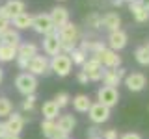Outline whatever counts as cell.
<instances>
[{
    "mask_svg": "<svg viewBox=\"0 0 149 139\" xmlns=\"http://www.w3.org/2000/svg\"><path fill=\"white\" fill-rule=\"evenodd\" d=\"M78 26L73 24L71 21L67 24H63L62 28H58V37H60V45H62V52L63 54H69L71 50L77 48V43H78Z\"/></svg>",
    "mask_w": 149,
    "mask_h": 139,
    "instance_id": "obj_1",
    "label": "cell"
},
{
    "mask_svg": "<svg viewBox=\"0 0 149 139\" xmlns=\"http://www.w3.org/2000/svg\"><path fill=\"white\" fill-rule=\"evenodd\" d=\"M15 87L21 95H36V89H37V78L30 72H21L19 76L15 78Z\"/></svg>",
    "mask_w": 149,
    "mask_h": 139,
    "instance_id": "obj_2",
    "label": "cell"
},
{
    "mask_svg": "<svg viewBox=\"0 0 149 139\" xmlns=\"http://www.w3.org/2000/svg\"><path fill=\"white\" fill-rule=\"evenodd\" d=\"M71 69H73V63L67 54L60 52L58 56H52V59H50V71L52 72H56L58 76H67L71 72Z\"/></svg>",
    "mask_w": 149,
    "mask_h": 139,
    "instance_id": "obj_3",
    "label": "cell"
},
{
    "mask_svg": "<svg viewBox=\"0 0 149 139\" xmlns=\"http://www.w3.org/2000/svg\"><path fill=\"white\" fill-rule=\"evenodd\" d=\"M93 59H97L104 69H119L121 67V56L110 48H104L101 54H93Z\"/></svg>",
    "mask_w": 149,
    "mask_h": 139,
    "instance_id": "obj_4",
    "label": "cell"
},
{
    "mask_svg": "<svg viewBox=\"0 0 149 139\" xmlns=\"http://www.w3.org/2000/svg\"><path fill=\"white\" fill-rule=\"evenodd\" d=\"M97 100H99V104L112 109L114 106H118V102H119V91L116 89V87L102 85L101 89L97 91Z\"/></svg>",
    "mask_w": 149,
    "mask_h": 139,
    "instance_id": "obj_5",
    "label": "cell"
},
{
    "mask_svg": "<svg viewBox=\"0 0 149 139\" xmlns=\"http://www.w3.org/2000/svg\"><path fill=\"white\" fill-rule=\"evenodd\" d=\"M32 28H34V32H37V34H41V35H49V34H52V32H56L49 13L34 15V19H32Z\"/></svg>",
    "mask_w": 149,
    "mask_h": 139,
    "instance_id": "obj_6",
    "label": "cell"
},
{
    "mask_svg": "<svg viewBox=\"0 0 149 139\" xmlns=\"http://www.w3.org/2000/svg\"><path fill=\"white\" fill-rule=\"evenodd\" d=\"M82 72L88 76V80H90V82H99V80H102L104 67H102L97 59L88 58L86 61H84V65H82Z\"/></svg>",
    "mask_w": 149,
    "mask_h": 139,
    "instance_id": "obj_7",
    "label": "cell"
},
{
    "mask_svg": "<svg viewBox=\"0 0 149 139\" xmlns=\"http://www.w3.org/2000/svg\"><path fill=\"white\" fill-rule=\"evenodd\" d=\"M50 71V61L47 56H34V58L28 61V72L34 74V76H41V74H47Z\"/></svg>",
    "mask_w": 149,
    "mask_h": 139,
    "instance_id": "obj_8",
    "label": "cell"
},
{
    "mask_svg": "<svg viewBox=\"0 0 149 139\" xmlns=\"http://www.w3.org/2000/svg\"><path fill=\"white\" fill-rule=\"evenodd\" d=\"M88 117H90V120L93 124H102V122H106V120L110 119V108L95 102V104H91L90 111H88Z\"/></svg>",
    "mask_w": 149,
    "mask_h": 139,
    "instance_id": "obj_9",
    "label": "cell"
},
{
    "mask_svg": "<svg viewBox=\"0 0 149 139\" xmlns=\"http://www.w3.org/2000/svg\"><path fill=\"white\" fill-rule=\"evenodd\" d=\"M123 80H125L127 89L132 91V93H140L147 85V78H146V74H142V72H130V74H127V76L123 78Z\"/></svg>",
    "mask_w": 149,
    "mask_h": 139,
    "instance_id": "obj_10",
    "label": "cell"
},
{
    "mask_svg": "<svg viewBox=\"0 0 149 139\" xmlns=\"http://www.w3.org/2000/svg\"><path fill=\"white\" fill-rule=\"evenodd\" d=\"M127 76V72H125V69H106L104 74H102V83L108 87H116L118 89V85L121 83V80Z\"/></svg>",
    "mask_w": 149,
    "mask_h": 139,
    "instance_id": "obj_11",
    "label": "cell"
},
{
    "mask_svg": "<svg viewBox=\"0 0 149 139\" xmlns=\"http://www.w3.org/2000/svg\"><path fill=\"white\" fill-rule=\"evenodd\" d=\"M127 41H129L127 34L119 28V30L108 34V48L114 50V52H119V50H123L125 46H127Z\"/></svg>",
    "mask_w": 149,
    "mask_h": 139,
    "instance_id": "obj_12",
    "label": "cell"
},
{
    "mask_svg": "<svg viewBox=\"0 0 149 139\" xmlns=\"http://www.w3.org/2000/svg\"><path fill=\"white\" fill-rule=\"evenodd\" d=\"M43 50H45V54H49V56H58L60 52H62L58 30L52 32V34H49V35H45V39H43Z\"/></svg>",
    "mask_w": 149,
    "mask_h": 139,
    "instance_id": "obj_13",
    "label": "cell"
},
{
    "mask_svg": "<svg viewBox=\"0 0 149 139\" xmlns=\"http://www.w3.org/2000/svg\"><path fill=\"white\" fill-rule=\"evenodd\" d=\"M6 128H8V133H15V136H21L22 128H24V117H22L21 113H11V115H8Z\"/></svg>",
    "mask_w": 149,
    "mask_h": 139,
    "instance_id": "obj_14",
    "label": "cell"
},
{
    "mask_svg": "<svg viewBox=\"0 0 149 139\" xmlns=\"http://www.w3.org/2000/svg\"><path fill=\"white\" fill-rule=\"evenodd\" d=\"M49 15H50V21H52V24H54L56 30L69 22V11H67L63 6H56V8H52V11H50Z\"/></svg>",
    "mask_w": 149,
    "mask_h": 139,
    "instance_id": "obj_15",
    "label": "cell"
},
{
    "mask_svg": "<svg viewBox=\"0 0 149 139\" xmlns=\"http://www.w3.org/2000/svg\"><path fill=\"white\" fill-rule=\"evenodd\" d=\"M56 126H58V130H62L63 133H71L74 126H77V119H74L73 113H65V115H60L58 120H56Z\"/></svg>",
    "mask_w": 149,
    "mask_h": 139,
    "instance_id": "obj_16",
    "label": "cell"
},
{
    "mask_svg": "<svg viewBox=\"0 0 149 139\" xmlns=\"http://www.w3.org/2000/svg\"><path fill=\"white\" fill-rule=\"evenodd\" d=\"M119 26H121V17L118 13H106V15L101 17V28H104V30L116 32L119 30Z\"/></svg>",
    "mask_w": 149,
    "mask_h": 139,
    "instance_id": "obj_17",
    "label": "cell"
},
{
    "mask_svg": "<svg viewBox=\"0 0 149 139\" xmlns=\"http://www.w3.org/2000/svg\"><path fill=\"white\" fill-rule=\"evenodd\" d=\"M129 9H130V13H132V17H134V21H136V22H146V21H149V11L138 2V0L130 2L129 4Z\"/></svg>",
    "mask_w": 149,
    "mask_h": 139,
    "instance_id": "obj_18",
    "label": "cell"
},
{
    "mask_svg": "<svg viewBox=\"0 0 149 139\" xmlns=\"http://www.w3.org/2000/svg\"><path fill=\"white\" fill-rule=\"evenodd\" d=\"M91 98L88 95H77L73 98V108H74V111H78V113H88L90 111V108H91Z\"/></svg>",
    "mask_w": 149,
    "mask_h": 139,
    "instance_id": "obj_19",
    "label": "cell"
},
{
    "mask_svg": "<svg viewBox=\"0 0 149 139\" xmlns=\"http://www.w3.org/2000/svg\"><path fill=\"white\" fill-rule=\"evenodd\" d=\"M41 113H43L45 119L56 120V119H58V115H60V106L56 104L54 100H47L45 104H43V108H41Z\"/></svg>",
    "mask_w": 149,
    "mask_h": 139,
    "instance_id": "obj_20",
    "label": "cell"
},
{
    "mask_svg": "<svg viewBox=\"0 0 149 139\" xmlns=\"http://www.w3.org/2000/svg\"><path fill=\"white\" fill-rule=\"evenodd\" d=\"M34 56H37V45H34V43H21L17 46V58L32 59Z\"/></svg>",
    "mask_w": 149,
    "mask_h": 139,
    "instance_id": "obj_21",
    "label": "cell"
},
{
    "mask_svg": "<svg viewBox=\"0 0 149 139\" xmlns=\"http://www.w3.org/2000/svg\"><path fill=\"white\" fill-rule=\"evenodd\" d=\"M32 17L30 13H26V11H22V13H19V15H15L11 19V22H13V26L17 28V30H26V28H32Z\"/></svg>",
    "mask_w": 149,
    "mask_h": 139,
    "instance_id": "obj_22",
    "label": "cell"
},
{
    "mask_svg": "<svg viewBox=\"0 0 149 139\" xmlns=\"http://www.w3.org/2000/svg\"><path fill=\"white\" fill-rule=\"evenodd\" d=\"M0 43H4V45H13V46H19V45H21V35H19V30H13V28H9V30H6L2 35H0Z\"/></svg>",
    "mask_w": 149,
    "mask_h": 139,
    "instance_id": "obj_23",
    "label": "cell"
},
{
    "mask_svg": "<svg viewBox=\"0 0 149 139\" xmlns=\"http://www.w3.org/2000/svg\"><path fill=\"white\" fill-rule=\"evenodd\" d=\"M17 58V46L0 43V61H11Z\"/></svg>",
    "mask_w": 149,
    "mask_h": 139,
    "instance_id": "obj_24",
    "label": "cell"
},
{
    "mask_svg": "<svg viewBox=\"0 0 149 139\" xmlns=\"http://www.w3.org/2000/svg\"><path fill=\"white\" fill-rule=\"evenodd\" d=\"M56 130H58V126H56V120L45 119L43 122H41V133H43L47 139H52L54 133H56Z\"/></svg>",
    "mask_w": 149,
    "mask_h": 139,
    "instance_id": "obj_25",
    "label": "cell"
},
{
    "mask_svg": "<svg viewBox=\"0 0 149 139\" xmlns=\"http://www.w3.org/2000/svg\"><path fill=\"white\" fill-rule=\"evenodd\" d=\"M6 9L9 11V15H11V19H13L15 15L24 11V2H22V0H9V2L6 4Z\"/></svg>",
    "mask_w": 149,
    "mask_h": 139,
    "instance_id": "obj_26",
    "label": "cell"
},
{
    "mask_svg": "<svg viewBox=\"0 0 149 139\" xmlns=\"http://www.w3.org/2000/svg\"><path fill=\"white\" fill-rule=\"evenodd\" d=\"M67 56L71 58V63H73V65H80V67L84 65V61L88 59V54H84L82 50L78 48V46H77L74 50H71V52H69Z\"/></svg>",
    "mask_w": 149,
    "mask_h": 139,
    "instance_id": "obj_27",
    "label": "cell"
},
{
    "mask_svg": "<svg viewBox=\"0 0 149 139\" xmlns=\"http://www.w3.org/2000/svg\"><path fill=\"white\" fill-rule=\"evenodd\" d=\"M134 58H136V61L140 63V65H149V50L146 48V46H138L136 50H134Z\"/></svg>",
    "mask_w": 149,
    "mask_h": 139,
    "instance_id": "obj_28",
    "label": "cell"
},
{
    "mask_svg": "<svg viewBox=\"0 0 149 139\" xmlns=\"http://www.w3.org/2000/svg\"><path fill=\"white\" fill-rule=\"evenodd\" d=\"M13 113V104L11 100L6 98V96H2L0 98V117H8V115Z\"/></svg>",
    "mask_w": 149,
    "mask_h": 139,
    "instance_id": "obj_29",
    "label": "cell"
},
{
    "mask_svg": "<svg viewBox=\"0 0 149 139\" xmlns=\"http://www.w3.org/2000/svg\"><path fill=\"white\" fill-rule=\"evenodd\" d=\"M22 111L24 113H30V111H34L36 109V95H28L24 96V100H22Z\"/></svg>",
    "mask_w": 149,
    "mask_h": 139,
    "instance_id": "obj_30",
    "label": "cell"
},
{
    "mask_svg": "<svg viewBox=\"0 0 149 139\" xmlns=\"http://www.w3.org/2000/svg\"><path fill=\"white\" fill-rule=\"evenodd\" d=\"M86 24L90 28H93V30H99L101 28V15L99 13H90L86 17Z\"/></svg>",
    "mask_w": 149,
    "mask_h": 139,
    "instance_id": "obj_31",
    "label": "cell"
},
{
    "mask_svg": "<svg viewBox=\"0 0 149 139\" xmlns=\"http://www.w3.org/2000/svg\"><path fill=\"white\" fill-rule=\"evenodd\" d=\"M54 102L60 106V109L62 108H65V106L71 102V96H69V93H65V91H62V93H58V95L54 96Z\"/></svg>",
    "mask_w": 149,
    "mask_h": 139,
    "instance_id": "obj_32",
    "label": "cell"
},
{
    "mask_svg": "<svg viewBox=\"0 0 149 139\" xmlns=\"http://www.w3.org/2000/svg\"><path fill=\"white\" fill-rule=\"evenodd\" d=\"M104 48H106V45L102 43V41H91V52H90V54H91V56H93V54H101Z\"/></svg>",
    "mask_w": 149,
    "mask_h": 139,
    "instance_id": "obj_33",
    "label": "cell"
},
{
    "mask_svg": "<svg viewBox=\"0 0 149 139\" xmlns=\"http://www.w3.org/2000/svg\"><path fill=\"white\" fill-rule=\"evenodd\" d=\"M101 139H119V133H118V130L110 128V130H104L101 133Z\"/></svg>",
    "mask_w": 149,
    "mask_h": 139,
    "instance_id": "obj_34",
    "label": "cell"
},
{
    "mask_svg": "<svg viewBox=\"0 0 149 139\" xmlns=\"http://www.w3.org/2000/svg\"><path fill=\"white\" fill-rule=\"evenodd\" d=\"M101 130L97 128V126H91V128H88V139H91V137H101Z\"/></svg>",
    "mask_w": 149,
    "mask_h": 139,
    "instance_id": "obj_35",
    "label": "cell"
},
{
    "mask_svg": "<svg viewBox=\"0 0 149 139\" xmlns=\"http://www.w3.org/2000/svg\"><path fill=\"white\" fill-rule=\"evenodd\" d=\"M9 24H11V21H8V19H2V17H0V35H2L6 30H9Z\"/></svg>",
    "mask_w": 149,
    "mask_h": 139,
    "instance_id": "obj_36",
    "label": "cell"
},
{
    "mask_svg": "<svg viewBox=\"0 0 149 139\" xmlns=\"http://www.w3.org/2000/svg\"><path fill=\"white\" fill-rule=\"evenodd\" d=\"M119 139H142V136L138 132H127L123 136H119Z\"/></svg>",
    "mask_w": 149,
    "mask_h": 139,
    "instance_id": "obj_37",
    "label": "cell"
},
{
    "mask_svg": "<svg viewBox=\"0 0 149 139\" xmlns=\"http://www.w3.org/2000/svg\"><path fill=\"white\" fill-rule=\"evenodd\" d=\"M15 59H17L19 69H22V71H28V61H30V59H24V58H15Z\"/></svg>",
    "mask_w": 149,
    "mask_h": 139,
    "instance_id": "obj_38",
    "label": "cell"
},
{
    "mask_svg": "<svg viewBox=\"0 0 149 139\" xmlns=\"http://www.w3.org/2000/svg\"><path fill=\"white\" fill-rule=\"evenodd\" d=\"M0 17H2V19H8V21H11V15H9V11L6 9V6H0Z\"/></svg>",
    "mask_w": 149,
    "mask_h": 139,
    "instance_id": "obj_39",
    "label": "cell"
},
{
    "mask_svg": "<svg viewBox=\"0 0 149 139\" xmlns=\"http://www.w3.org/2000/svg\"><path fill=\"white\" fill-rule=\"evenodd\" d=\"M77 80L80 82V83H84V85H88V82H90V80H88V76H86V74H84L82 71H80V72L77 74Z\"/></svg>",
    "mask_w": 149,
    "mask_h": 139,
    "instance_id": "obj_40",
    "label": "cell"
},
{
    "mask_svg": "<svg viewBox=\"0 0 149 139\" xmlns=\"http://www.w3.org/2000/svg\"><path fill=\"white\" fill-rule=\"evenodd\" d=\"M8 133V128H6V122H0V139Z\"/></svg>",
    "mask_w": 149,
    "mask_h": 139,
    "instance_id": "obj_41",
    "label": "cell"
},
{
    "mask_svg": "<svg viewBox=\"0 0 149 139\" xmlns=\"http://www.w3.org/2000/svg\"><path fill=\"white\" fill-rule=\"evenodd\" d=\"M2 139H21V136H15V133H6Z\"/></svg>",
    "mask_w": 149,
    "mask_h": 139,
    "instance_id": "obj_42",
    "label": "cell"
},
{
    "mask_svg": "<svg viewBox=\"0 0 149 139\" xmlns=\"http://www.w3.org/2000/svg\"><path fill=\"white\" fill-rule=\"evenodd\" d=\"M138 2H140V4H142V6L149 11V0H138Z\"/></svg>",
    "mask_w": 149,
    "mask_h": 139,
    "instance_id": "obj_43",
    "label": "cell"
},
{
    "mask_svg": "<svg viewBox=\"0 0 149 139\" xmlns=\"http://www.w3.org/2000/svg\"><path fill=\"white\" fill-rule=\"evenodd\" d=\"M112 4H114L116 8H119V6H123L125 2H123V0H112Z\"/></svg>",
    "mask_w": 149,
    "mask_h": 139,
    "instance_id": "obj_44",
    "label": "cell"
},
{
    "mask_svg": "<svg viewBox=\"0 0 149 139\" xmlns=\"http://www.w3.org/2000/svg\"><path fill=\"white\" fill-rule=\"evenodd\" d=\"M2 78H4V72H2V69H0V83H2Z\"/></svg>",
    "mask_w": 149,
    "mask_h": 139,
    "instance_id": "obj_45",
    "label": "cell"
},
{
    "mask_svg": "<svg viewBox=\"0 0 149 139\" xmlns=\"http://www.w3.org/2000/svg\"><path fill=\"white\" fill-rule=\"evenodd\" d=\"M143 46H146V48H147V50H149V41H147V43H146V45H143Z\"/></svg>",
    "mask_w": 149,
    "mask_h": 139,
    "instance_id": "obj_46",
    "label": "cell"
},
{
    "mask_svg": "<svg viewBox=\"0 0 149 139\" xmlns=\"http://www.w3.org/2000/svg\"><path fill=\"white\" fill-rule=\"evenodd\" d=\"M123 2H129L130 4V2H134V0H123Z\"/></svg>",
    "mask_w": 149,
    "mask_h": 139,
    "instance_id": "obj_47",
    "label": "cell"
},
{
    "mask_svg": "<svg viewBox=\"0 0 149 139\" xmlns=\"http://www.w3.org/2000/svg\"><path fill=\"white\" fill-rule=\"evenodd\" d=\"M63 139H71V137H69V136H67V137H63Z\"/></svg>",
    "mask_w": 149,
    "mask_h": 139,
    "instance_id": "obj_48",
    "label": "cell"
},
{
    "mask_svg": "<svg viewBox=\"0 0 149 139\" xmlns=\"http://www.w3.org/2000/svg\"><path fill=\"white\" fill-rule=\"evenodd\" d=\"M91 139H101V137H91Z\"/></svg>",
    "mask_w": 149,
    "mask_h": 139,
    "instance_id": "obj_49",
    "label": "cell"
},
{
    "mask_svg": "<svg viewBox=\"0 0 149 139\" xmlns=\"http://www.w3.org/2000/svg\"><path fill=\"white\" fill-rule=\"evenodd\" d=\"M62 2H63V0H62Z\"/></svg>",
    "mask_w": 149,
    "mask_h": 139,
    "instance_id": "obj_50",
    "label": "cell"
}]
</instances>
